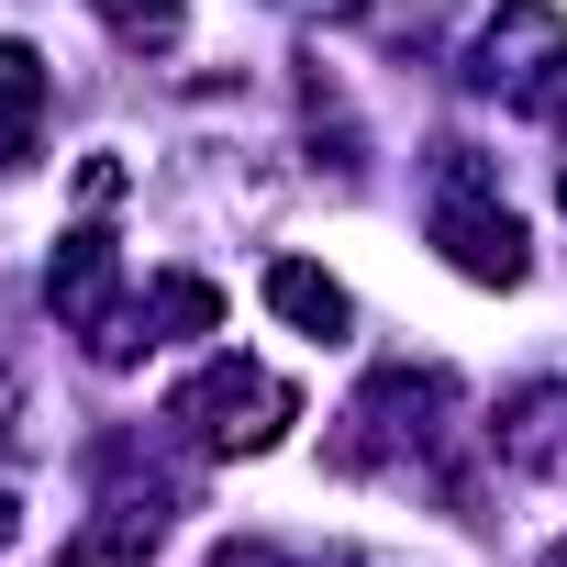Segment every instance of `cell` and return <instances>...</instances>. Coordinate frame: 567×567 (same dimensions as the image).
<instances>
[{
	"instance_id": "obj_15",
	"label": "cell",
	"mask_w": 567,
	"mask_h": 567,
	"mask_svg": "<svg viewBox=\"0 0 567 567\" xmlns=\"http://www.w3.org/2000/svg\"><path fill=\"white\" fill-rule=\"evenodd\" d=\"M12 412H23V390H12V368H0V434H12Z\"/></svg>"
},
{
	"instance_id": "obj_10",
	"label": "cell",
	"mask_w": 567,
	"mask_h": 567,
	"mask_svg": "<svg viewBox=\"0 0 567 567\" xmlns=\"http://www.w3.org/2000/svg\"><path fill=\"white\" fill-rule=\"evenodd\" d=\"M145 323L156 334H223V290L189 278V267H167V278H145Z\"/></svg>"
},
{
	"instance_id": "obj_9",
	"label": "cell",
	"mask_w": 567,
	"mask_h": 567,
	"mask_svg": "<svg viewBox=\"0 0 567 567\" xmlns=\"http://www.w3.org/2000/svg\"><path fill=\"white\" fill-rule=\"evenodd\" d=\"M34 123H45V56L0 34V156H34Z\"/></svg>"
},
{
	"instance_id": "obj_13",
	"label": "cell",
	"mask_w": 567,
	"mask_h": 567,
	"mask_svg": "<svg viewBox=\"0 0 567 567\" xmlns=\"http://www.w3.org/2000/svg\"><path fill=\"white\" fill-rule=\"evenodd\" d=\"M212 567H290V556H278V545H256V534H234V545H223Z\"/></svg>"
},
{
	"instance_id": "obj_11",
	"label": "cell",
	"mask_w": 567,
	"mask_h": 567,
	"mask_svg": "<svg viewBox=\"0 0 567 567\" xmlns=\"http://www.w3.org/2000/svg\"><path fill=\"white\" fill-rule=\"evenodd\" d=\"M90 12H101V34L134 45V56H167V45L189 34V0H90Z\"/></svg>"
},
{
	"instance_id": "obj_1",
	"label": "cell",
	"mask_w": 567,
	"mask_h": 567,
	"mask_svg": "<svg viewBox=\"0 0 567 567\" xmlns=\"http://www.w3.org/2000/svg\"><path fill=\"white\" fill-rule=\"evenodd\" d=\"M456 434V368H379L357 401H346V434H334V467L368 478V467H423L434 445Z\"/></svg>"
},
{
	"instance_id": "obj_14",
	"label": "cell",
	"mask_w": 567,
	"mask_h": 567,
	"mask_svg": "<svg viewBox=\"0 0 567 567\" xmlns=\"http://www.w3.org/2000/svg\"><path fill=\"white\" fill-rule=\"evenodd\" d=\"M12 545H23V501H12V489H0V556H12Z\"/></svg>"
},
{
	"instance_id": "obj_4",
	"label": "cell",
	"mask_w": 567,
	"mask_h": 567,
	"mask_svg": "<svg viewBox=\"0 0 567 567\" xmlns=\"http://www.w3.org/2000/svg\"><path fill=\"white\" fill-rule=\"evenodd\" d=\"M467 90H489L501 112H556L567 101V12L556 0H501V12L478 23Z\"/></svg>"
},
{
	"instance_id": "obj_17",
	"label": "cell",
	"mask_w": 567,
	"mask_h": 567,
	"mask_svg": "<svg viewBox=\"0 0 567 567\" xmlns=\"http://www.w3.org/2000/svg\"><path fill=\"white\" fill-rule=\"evenodd\" d=\"M556 200H567V178H556Z\"/></svg>"
},
{
	"instance_id": "obj_6",
	"label": "cell",
	"mask_w": 567,
	"mask_h": 567,
	"mask_svg": "<svg viewBox=\"0 0 567 567\" xmlns=\"http://www.w3.org/2000/svg\"><path fill=\"white\" fill-rule=\"evenodd\" d=\"M489 445H501V467H523V478H556V467H567V379H534V390H512V401L489 412Z\"/></svg>"
},
{
	"instance_id": "obj_7",
	"label": "cell",
	"mask_w": 567,
	"mask_h": 567,
	"mask_svg": "<svg viewBox=\"0 0 567 567\" xmlns=\"http://www.w3.org/2000/svg\"><path fill=\"white\" fill-rule=\"evenodd\" d=\"M267 312L290 323V334H312V346H346V323H357L346 278H334V267H312V256H278V267H267Z\"/></svg>"
},
{
	"instance_id": "obj_3",
	"label": "cell",
	"mask_w": 567,
	"mask_h": 567,
	"mask_svg": "<svg viewBox=\"0 0 567 567\" xmlns=\"http://www.w3.org/2000/svg\"><path fill=\"white\" fill-rule=\"evenodd\" d=\"M167 423H178L200 456H267L278 434L301 423V390L278 379V368H256V357H212L200 379L167 390Z\"/></svg>"
},
{
	"instance_id": "obj_8",
	"label": "cell",
	"mask_w": 567,
	"mask_h": 567,
	"mask_svg": "<svg viewBox=\"0 0 567 567\" xmlns=\"http://www.w3.org/2000/svg\"><path fill=\"white\" fill-rule=\"evenodd\" d=\"M156 545H167V501L145 489V501H101V523H79L56 567H156Z\"/></svg>"
},
{
	"instance_id": "obj_12",
	"label": "cell",
	"mask_w": 567,
	"mask_h": 567,
	"mask_svg": "<svg viewBox=\"0 0 567 567\" xmlns=\"http://www.w3.org/2000/svg\"><path fill=\"white\" fill-rule=\"evenodd\" d=\"M79 200H123V156H90L79 167Z\"/></svg>"
},
{
	"instance_id": "obj_5",
	"label": "cell",
	"mask_w": 567,
	"mask_h": 567,
	"mask_svg": "<svg viewBox=\"0 0 567 567\" xmlns=\"http://www.w3.org/2000/svg\"><path fill=\"white\" fill-rule=\"evenodd\" d=\"M45 312H56L68 334H101V323L123 312V245H112L101 223L56 234V256H45Z\"/></svg>"
},
{
	"instance_id": "obj_16",
	"label": "cell",
	"mask_w": 567,
	"mask_h": 567,
	"mask_svg": "<svg viewBox=\"0 0 567 567\" xmlns=\"http://www.w3.org/2000/svg\"><path fill=\"white\" fill-rule=\"evenodd\" d=\"M534 567H567V545H556V556H534Z\"/></svg>"
},
{
	"instance_id": "obj_2",
	"label": "cell",
	"mask_w": 567,
	"mask_h": 567,
	"mask_svg": "<svg viewBox=\"0 0 567 567\" xmlns=\"http://www.w3.org/2000/svg\"><path fill=\"white\" fill-rule=\"evenodd\" d=\"M434 245H445L456 278H478V290H523V267H534L523 212L501 200L478 145H434Z\"/></svg>"
}]
</instances>
